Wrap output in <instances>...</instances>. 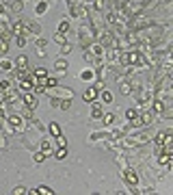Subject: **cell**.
<instances>
[{
	"mask_svg": "<svg viewBox=\"0 0 173 195\" xmlns=\"http://www.w3.org/2000/svg\"><path fill=\"white\" fill-rule=\"evenodd\" d=\"M13 193H15V195H24V193H26V189H24V187H15V191H13Z\"/></svg>",
	"mask_w": 173,
	"mask_h": 195,
	"instance_id": "5",
	"label": "cell"
},
{
	"mask_svg": "<svg viewBox=\"0 0 173 195\" xmlns=\"http://www.w3.org/2000/svg\"><path fill=\"white\" fill-rule=\"evenodd\" d=\"M24 102H26V106H28V109H33V106H37V100H35L33 95H26V97H24Z\"/></svg>",
	"mask_w": 173,
	"mask_h": 195,
	"instance_id": "3",
	"label": "cell"
},
{
	"mask_svg": "<svg viewBox=\"0 0 173 195\" xmlns=\"http://www.w3.org/2000/svg\"><path fill=\"white\" fill-rule=\"evenodd\" d=\"M43 156H45V154H41V152H39V154H35V161L41 163V161H43Z\"/></svg>",
	"mask_w": 173,
	"mask_h": 195,
	"instance_id": "11",
	"label": "cell"
},
{
	"mask_svg": "<svg viewBox=\"0 0 173 195\" xmlns=\"http://www.w3.org/2000/svg\"><path fill=\"white\" fill-rule=\"evenodd\" d=\"M65 154H67V152H65V147H61L59 152H56V158H65Z\"/></svg>",
	"mask_w": 173,
	"mask_h": 195,
	"instance_id": "8",
	"label": "cell"
},
{
	"mask_svg": "<svg viewBox=\"0 0 173 195\" xmlns=\"http://www.w3.org/2000/svg\"><path fill=\"white\" fill-rule=\"evenodd\" d=\"M102 97H104V102H111V100H113V95L108 93V91H104V93H102Z\"/></svg>",
	"mask_w": 173,
	"mask_h": 195,
	"instance_id": "7",
	"label": "cell"
},
{
	"mask_svg": "<svg viewBox=\"0 0 173 195\" xmlns=\"http://www.w3.org/2000/svg\"><path fill=\"white\" fill-rule=\"evenodd\" d=\"M50 132H52V135H59L61 130H59V126H56V124H52V126H50Z\"/></svg>",
	"mask_w": 173,
	"mask_h": 195,
	"instance_id": "6",
	"label": "cell"
},
{
	"mask_svg": "<svg viewBox=\"0 0 173 195\" xmlns=\"http://www.w3.org/2000/svg\"><path fill=\"white\" fill-rule=\"evenodd\" d=\"M95 95H97V89H95V87H91V89H87V93H85V100H93Z\"/></svg>",
	"mask_w": 173,
	"mask_h": 195,
	"instance_id": "2",
	"label": "cell"
},
{
	"mask_svg": "<svg viewBox=\"0 0 173 195\" xmlns=\"http://www.w3.org/2000/svg\"><path fill=\"white\" fill-rule=\"evenodd\" d=\"M37 76H39V78H45V69H43V67L37 69Z\"/></svg>",
	"mask_w": 173,
	"mask_h": 195,
	"instance_id": "9",
	"label": "cell"
},
{
	"mask_svg": "<svg viewBox=\"0 0 173 195\" xmlns=\"http://www.w3.org/2000/svg\"><path fill=\"white\" fill-rule=\"evenodd\" d=\"M37 193H39V195H50L52 191H50L48 187H39V189H37Z\"/></svg>",
	"mask_w": 173,
	"mask_h": 195,
	"instance_id": "4",
	"label": "cell"
},
{
	"mask_svg": "<svg viewBox=\"0 0 173 195\" xmlns=\"http://www.w3.org/2000/svg\"><path fill=\"white\" fill-rule=\"evenodd\" d=\"M17 65L24 67V65H26V59H24V57H20V59H17Z\"/></svg>",
	"mask_w": 173,
	"mask_h": 195,
	"instance_id": "10",
	"label": "cell"
},
{
	"mask_svg": "<svg viewBox=\"0 0 173 195\" xmlns=\"http://www.w3.org/2000/svg\"><path fill=\"white\" fill-rule=\"evenodd\" d=\"M125 180H128L130 184H136V182H139V178H136L134 171H125Z\"/></svg>",
	"mask_w": 173,
	"mask_h": 195,
	"instance_id": "1",
	"label": "cell"
},
{
	"mask_svg": "<svg viewBox=\"0 0 173 195\" xmlns=\"http://www.w3.org/2000/svg\"><path fill=\"white\" fill-rule=\"evenodd\" d=\"M128 119H136V111H128Z\"/></svg>",
	"mask_w": 173,
	"mask_h": 195,
	"instance_id": "12",
	"label": "cell"
}]
</instances>
